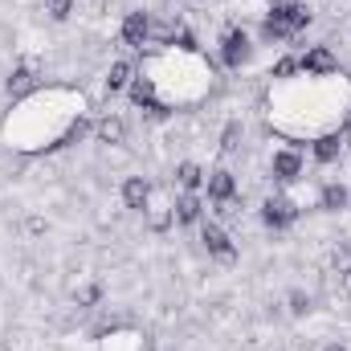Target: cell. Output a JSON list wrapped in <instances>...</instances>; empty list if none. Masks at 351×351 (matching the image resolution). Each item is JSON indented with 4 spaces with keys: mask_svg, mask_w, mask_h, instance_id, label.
<instances>
[{
    "mask_svg": "<svg viewBox=\"0 0 351 351\" xmlns=\"http://www.w3.org/2000/svg\"><path fill=\"white\" fill-rule=\"evenodd\" d=\"M286 306H290L294 319H306V315H311V294H306V290H290V294H286Z\"/></svg>",
    "mask_w": 351,
    "mask_h": 351,
    "instance_id": "cell-19",
    "label": "cell"
},
{
    "mask_svg": "<svg viewBox=\"0 0 351 351\" xmlns=\"http://www.w3.org/2000/svg\"><path fill=\"white\" fill-rule=\"evenodd\" d=\"M298 70H302L306 78H331V74L339 70V58L331 53V45H311V49L298 58Z\"/></svg>",
    "mask_w": 351,
    "mask_h": 351,
    "instance_id": "cell-7",
    "label": "cell"
},
{
    "mask_svg": "<svg viewBox=\"0 0 351 351\" xmlns=\"http://www.w3.org/2000/svg\"><path fill=\"white\" fill-rule=\"evenodd\" d=\"M269 176H274V184H298L306 176V160L294 147H282L269 156Z\"/></svg>",
    "mask_w": 351,
    "mask_h": 351,
    "instance_id": "cell-5",
    "label": "cell"
},
{
    "mask_svg": "<svg viewBox=\"0 0 351 351\" xmlns=\"http://www.w3.org/2000/svg\"><path fill=\"white\" fill-rule=\"evenodd\" d=\"M123 204L131 213H147V204H152V180L147 176H127L123 180Z\"/></svg>",
    "mask_w": 351,
    "mask_h": 351,
    "instance_id": "cell-8",
    "label": "cell"
},
{
    "mask_svg": "<svg viewBox=\"0 0 351 351\" xmlns=\"http://www.w3.org/2000/svg\"><path fill=\"white\" fill-rule=\"evenodd\" d=\"M37 90V70L33 66H16L12 74H8V94L12 98H25V94H33Z\"/></svg>",
    "mask_w": 351,
    "mask_h": 351,
    "instance_id": "cell-16",
    "label": "cell"
},
{
    "mask_svg": "<svg viewBox=\"0 0 351 351\" xmlns=\"http://www.w3.org/2000/svg\"><path fill=\"white\" fill-rule=\"evenodd\" d=\"M119 37H123L127 49H143V45L152 41V12H147V8H131V12L123 16Z\"/></svg>",
    "mask_w": 351,
    "mask_h": 351,
    "instance_id": "cell-6",
    "label": "cell"
},
{
    "mask_svg": "<svg viewBox=\"0 0 351 351\" xmlns=\"http://www.w3.org/2000/svg\"><path fill=\"white\" fill-rule=\"evenodd\" d=\"M74 302H78V306H86V311H94V306L102 302V286H98V282H90V286H82V290L74 294Z\"/></svg>",
    "mask_w": 351,
    "mask_h": 351,
    "instance_id": "cell-21",
    "label": "cell"
},
{
    "mask_svg": "<svg viewBox=\"0 0 351 351\" xmlns=\"http://www.w3.org/2000/svg\"><path fill=\"white\" fill-rule=\"evenodd\" d=\"M348 204H351V188H348V184L331 180V184H323V188H319V208H323V213H343Z\"/></svg>",
    "mask_w": 351,
    "mask_h": 351,
    "instance_id": "cell-12",
    "label": "cell"
},
{
    "mask_svg": "<svg viewBox=\"0 0 351 351\" xmlns=\"http://www.w3.org/2000/svg\"><path fill=\"white\" fill-rule=\"evenodd\" d=\"M94 135H98V143L119 147V143H127V123H123L119 114H102V119L94 123Z\"/></svg>",
    "mask_w": 351,
    "mask_h": 351,
    "instance_id": "cell-13",
    "label": "cell"
},
{
    "mask_svg": "<svg viewBox=\"0 0 351 351\" xmlns=\"http://www.w3.org/2000/svg\"><path fill=\"white\" fill-rule=\"evenodd\" d=\"M306 25H311V4H302V0H269L258 37L265 45H282V41H294Z\"/></svg>",
    "mask_w": 351,
    "mask_h": 351,
    "instance_id": "cell-1",
    "label": "cell"
},
{
    "mask_svg": "<svg viewBox=\"0 0 351 351\" xmlns=\"http://www.w3.org/2000/svg\"><path fill=\"white\" fill-rule=\"evenodd\" d=\"M323 351H348V348L343 343H331V348H323Z\"/></svg>",
    "mask_w": 351,
    "mask_h": 351,
    "instance_id": "cell-23",
    "label": "cell"
},
{
    "mask_svg": "<svg viewBox=\"0 0 351 351\" xmlns=\"http://www.w3.org/2000/svg\"><path fill=\"white\" fill-rule=\"evenodd\" d=\"M204 176L208 172H204L196 160H180L176 172H172V184L180 188V192H200V188H204Z\"/></svg>",
    "mask_w": 351,
    "mask_h": 351,
    "instance_id": "cell-11",
    "label": "cell"
},
{
    "mask_svg": "<svg viewBox=\"0 0 351 351\" xmlns=\"http://www.w3.org/2000/svg\"><path fill=\"white\" fill-rule=\"evenodd\" d=\"M241 139H245V127H241V119H233V123L221 131V156H233V152H241Z\"/></svg>",
    "mask_w": 351,
    "mask_h": 351,
    "instance_id": "cell-18",
    "label": "cell"
},
{
    "mask_svg": "<svg viewBox=\"0 0 351 351\" xmlns=\"http://www.w3.org/2000/svg\"><path fill=\"white\" fill-rule=\"evenodd\" d=\"M200 245H204V254L217 258V262H237V245H233V237H229L217 221H200Z\"/></svg>",
    "mask_w": 351,
    "mask_h": 351,
    "instance_id": "cell-4",
    "label": "cell"
},
{
    "mask_svg": "<svg viewBox=\"0 0 351 351\" xmlns=\"http://www.w3.org/2000/svg\"><path fill=\"white\" fill-rule=\"evenodd\" d=\"M172 225H176L172 204H147V229L152 233H168Z\"/></svg>",
    "mask_w": 351,
    "mask_h": 351,
    "instance_id": "cell-17",
    "label": "cell"
},
{
    "mask_svg": "<svg viewBox=\"0 0 351 351\" xmlns=\"http://www.w3.org/2000/svg\"><path fill=\"white\" fill-rule=\"evenodd\" d=\"M294 74H302V70H298V58H278L274 70H269V78H278V82H290Z\"/></svg>",
    "mask_w": 351,
    "mask_h": 351,
    "instance_id": "cell-20",
    "label": "cell"
},
{
    "mask_svg": "<svg viewBox=\"0 0 351 351\" xmlns=\"http://www.w3.org/2000/svg\"><path fill=\"white\" fill-rule=\"evenodd\" d=\"M176 225H200L204 221V196L200 192H180L172 200Z\"/></svg>",
    "mask_w": 351,
    "mask_h": 351,
    "instance_id": "cell-10",
    "label": "cell"
},
{
    "mask_svg": "<svg viewBox=\"0 0 351 351\" xmlns=\"http://www.w3.org/2000/svg\"><path fill=\"white\" fill-rule=\"evenodd\" d=\"M41 8H45L53 21H66V16L74 12V0H41Z\"/></svg>",
    "mask_w": 351,
    "mask_h": 351,
    "instance_id": "cell-22",
    "label": "cell"
},
{
    "mask_svg": "<svg viewBox=\"0 0 351 351\" xmlns=\"http://www.w3.org/2000/svg\"><path fill=\"white\" fill-rule=\"evenodd\" d=\"M298 200H290L286 192H274V196H265L262 200V225L269 233H286L294 221H298Z\"/></svg>",
    "mask_w": 351,
    "mask_h": 351,
    "instance_id": "cell-2",
    "label": "cell"
},
{
    "mask_svg": "<svg viewBox=\"0 0 351 351\" xmlns=\"http://www.w3.org/2000/svg\"><path fill=\"white\" fill-rule=\"evenodd\" d=\"M204 192H208L213 204L233 200V196H237V176L229 172V168H213V172L204 176Z\"/></svg>",
    "mask_w": 351,
    "mask_h": 351,
    "instance_id": "cell-9",
    "label": "cell"
},
{
    "mask_svg": "<svg viewBox=\"0 0 351 351\" xmlns=\"http://www.w3.org/2000/svg\"><path fill=\"white\" fill-rule=\"evenodd\" d=\"M311 156H315L319 164H335V160L343 156V135H339V131H327V135H319V139L311 143Z\"/></svg>",
    "mask_w": 351,
    "mask_h": 351,
    "instance_id": "cell-14",
    "label": "cell"
},
{
    "mask_svg": "<svg viewBox=\"0 0 351 351\" xmlns=\"http://www.w3.org/2000/svg\"><path fill=\"white\" fill-rule=\"evenodd\" d=\"M131 82H135V66H131V62H110V70H106V78H102L106 94H123Z\"/></svg>",
    "mask_w": 351,
    "mask_h": 351,
    "instance_id": "cell-15",
    "label": "cell"
},
{
    "mask_svg": "<svg viewBox=\"0 0 351 351\" xmlns=\"http://www.w3.org/2000/svg\"><path fill=\"white\" fill-rule=\"evenodd\" d=\"M250 58H254V37H250L241 25L225 29V37H221V66H225V70H241Z\"/></svg>",
    "mask_w": 351,
    "mask_h": 351,
    "instance_id": "cell-3",
    "label": "cell"
}]
</instances>
